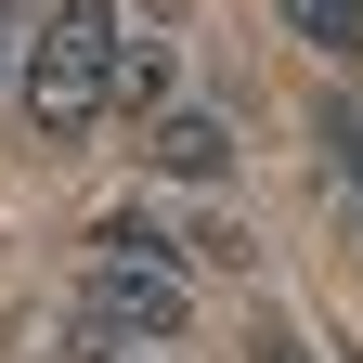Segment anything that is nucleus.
<instances>
[{
  "mask_svg": "<svg viewBox=\"0 0 363 363\" xmlns=\"http://www.w3.org/2000/svg\"><path fill=\"white\" fill-rule=\"evenodd\" d=\"M182 325H195V272H182V259H156V247H91L78 311H65V350L117 363V350H169Z\"/></svg>",
  "mask_w": 363,
  "mask_h": 363,
  "instance_id": "f257e3e1",
  "label": "nucleus"
},
{
  "mask_svg": "<svg viewBox=\"0 0 363 363\" xmlns=\"http://www.w3.org/2000/svg\"><path fill=\"white\" fill-rule=\"evenodd\" d=\"M117 0H52L39 13V39H26V65H13V91H26V117L52 130V143H78L91 117L117 104Z\"/></svg>",
  "mask_w": 363,
  "mask_h": 363,
  "instance_id": "f03ea898",
  "label": "nucleus"
},
{
  "mask_svg": "<svg viewBox=\"0 0 363 363\" xmlns=\"http://www.w3.org/2000/svg\"><path fill=\"white\" fill-rule=\"evenodd\" d=\"M143 143H156L169 182H195V195H220V182H234V117H220V104H156Z\"/></svg>",
  "mask_w": 363,
  "mask_h": 363,
  "instance_id": "7ed1b4c3",
  "label": "nucleus"
},
{
  "mask_svg": "<svg viewBox=\"0 0 363 363\" xmlns=\"http://www.w3.org/2000/svg\"><path fill=\"white\" fill-rule=\"evenodd\" d=\"M272 13H286V26L311 39V52H337V65L363 52V0H272Z\"/></svg>",
  "mask_w": 363,
  "mask_h": 363,
  "instance_id": "20e7f679",
  "label": "nucleus"
},
{
  "mask_svg": "<svg viewBox=\"0 0 363 363\" xmlns=\"http://www.w3.org/2000/svg\"><path fill=\"white\" fill-rule=\"evenodd\" d=\"M325 143H337V182L363 195V91H337V104H325Z\"/></svg>",
  "mask_w": 363,
  "mask_h": 363,
  "instance_id": "39448f33",
  "label": "nucleus"
},
{
  "mask_svg": "<svg viewBox=\"0 0 363 363\" xmlns=\"http://www.w3.org/2000/svg\"><path fill=\"white\" fill-rule=\"evenodd\" d=\"M117 91L130 104H169V52H117Z\"/></svg>",
  "mask_w": 363,
  "mask_h": 363,
  "instance_id": "423d86ee",
  "label": "nucleus"
},
{
  "mask_svg": "<svg viewBox=\"0 0 363 363\" xmlns=\"http://www.w3.org/2000/svg\"><path fill=\"white\" fill-rule=\"evenodd\" d=\"M259 363H311V350H298V337H286V325H272V311H259Z\"/></svg>",
  "mask_w": 363,
  "mask_h": 363,
  "instance_id": "0eeeda50",
  "label": "nucleus"
},
{
  "mask_svg": "<svg viewBox=\"0 0 363 363\" xmlns=\"http://www.w3.org/2000/svg\"><path fill=\"white\" fill-rule=\"evenodd\" d=\"M0 91H13V0H0Z\"/></svg>",
  "mask_w": 363,
  "mask_h": 363,
  "instance_id": "6e6552de",
  "label": "nucleus"
},
{
  "mask_svg": "<svg viewBox=\"0 0 363 363\" xmlns=\"http://www.w3.org/2000/svg\"><path fill=\"white\" fill-rule=\"evenodd\" d=\"M350 363H363V350H350Z\"/></svg>",
  "mask_w": 363,
  "mask_h": 363,
  "instance_id": "1a4fd4ad",
  "label": "nucleus"
}]
</instances>
